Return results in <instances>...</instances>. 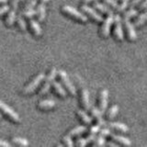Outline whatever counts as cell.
Wrapping results in <instances>:
<instances>
[{
    "mask_svg": "<svg viewBox=\"0 0 147 147\" xmlns=\"http://www.w3.org/2000/svg\"><path fill=\"white\" fill-rule=\"evenodd\" d=\"M0 147H11V144L8 142L0 139Z\"/></svg>",
    "mask_w": 147,
    "mask_h": 147,
    "instance_id": "obj_39",
    "label": "cell"
},
{
    "mask_svg": "<svg viewBox=\"0 0 147 147\" xmlns=\"http://www.w3.org/2000/svg\"><path fill=\"white\" fill-rule=\"evenodd\" d=\"M94 7L98 9V10H99L100 12L104 13V14H108V15H109V16H113L114 15L113 11L109 7V6H106V5H104L102 3H99V2L95 1V3H94Z\"/></svg>",
    "mask_w": 147,
    "mask_h": 147,
    "instance_id": "obj_17",
    "label": "cell"
},
{
    "mask_svg": "<svg viewBox=\"0 0 147 147\" xmlns=\"http://www.w3.org/2000/svg\"><path fill=\"white\" fill-rule=\"evenodd\" d=\"M20 0H10L12 8L16 9V10H17L18 7V3H20Z\"/></svg>",
    "mask_w": 147,
    "mask_h": 147,
    "instance_id": "obj_38",
    "label": "cell"
},
{
    "mask_svg": "<svg viewBox=\"0 0 147 147\" xmlns=\"http://www.w3.org/2000/svg\"><path fill=\"white\" fill-rule=\"evenodd\" d=\"M91 113L92 115L98 121V123L99 124L100 126H106V121L103 119V112L101 111L100 109H98L96 107H91Z\"/></svg>",
    "mask_w": 147,
    "mask_h": 147,
    "instance_id": "obj_12",
    "label": "cell"
},
{
    "mask_svg": "<svg viewBox=\"0 0 147 147\" xmlns=\"http://www.w3.org/2000/svg\"><path fill=\"white\" fill-rule=\"evenodd\" d=\"M45 78V74L44 73H39L38 75L35 76L29 84H28L24 88H23L22 93L24 95H30L34 93L36 89L38 88L39 86L44 81Z\"/></svg>",
    "mask_w": 147,
    "mask_h": 147,
    "instance_id": "obj_1",
    "label": "cell"
},
{
    "mask_svg": "<svg viewBox=\"0 0 147 147\" xmlns=\"http://www.w3.org/2000/svg\"><path fill=\"white\" fill-rule=\"evenodd\" d=\"M40 1L42 3H47V2H49V0H40Z\"/></svg>",
    "mask_w": 147,
    "mask_h": 147,
    "instance_id": "obj_45",
    "label": "cell"
},
{
    "mask_svg": "<svg viewBox=\"0 0 147 147\" xmlns=\"http://www.w3.org/2000/svg\"><path fill=\"white\" fill-rule=\"evenodd\" d=\"M7 2V0H0V5L1 4H6Z\"/></svg>",
    "mask_w": 147,
    "mask_h": 147,
    "instance_id": "obj_44",
    "label": "cell"
},
{
    "mask_svg": "<svg viewBox=\"0 0 147 147\" xmlns=\"http://www.w3.org/2000/svg\"><path fill=\"white\" fill-rule=\"evenodd\" d=\"M57 76H58V71L56 70V68L53 67L50 70L47 76H45V78H44V83H43L42 86H41V88L39 91L40 96H43L46 93H48V91L50 90L51 86H52V85H53V83L55 81V78H56Z\"/></svg>",
    "mask_w": 147,
    "mask_h": 147,
    "instance_id": "obj_2",
    "label": "cell"
},
{
    "mask_svg": "<svg viewBox=\"0 0 147 147\" xmlns=\"http://www.w3.org/2000/svg\"><path fill=\"white\" fill-rule=\"evenodd\" d=\"M12 142L15 145L18 146H21V147H27L29 145V141H28L26 138H22V137H13L12 138Z\"/></svg>",
    "mask_w": 147,
    "mask_h": 147,
    "instance_id": "obj_22",
    "label": "cell"
},
{
    "mask_svg": "<svg viewBox=\"0 0 147 147\" xmlns=\"http://www.w3.org/2000/svg\"><path fill=\"white\" fill-rule=\"evenodd\" d=\"M36 16L39 21H43L46 17V6L45 3L40 2L39 5H37L36 9Z\"/></svg>",
    "mask_w": 147,
    "mask_h": 147,
    "instance_id": "obj_13",
    "label": "cell"
},
{
    "mask_svg": "<svg viewBox=\"0 0 147 147\" xmlns=\"http://www.w3.org/2000/svg\"><path fill=\"white\" fill-rule=\"evenodd\" d=\"M87 130V128L86 126H77L76 128L72 129V130L68 132V134L72 136H77V135H80L82 133H84Z\"/></svg>",
    "mask_w": 147,
    "mask_h": 147,
    "instance_id": "obj_23",
    "label": "cell"
},
{
    "mask_svg": "<svg viewBox=\"0 0 147 147\" xmlns=\"http://www.w3.org/2000/svg\"><path fill=\"white\" fill-rule=\"evenodd\" d=\"M37 5H38V2H37V0H27V2L25 4L24 9L34 8L35 7H37Z\"/></svg>",
    "mask_w": 147,
    "mask_h": 147,
    "instance_id": "obj_32",
    "label": "cell"
},
{
    "mask_svg": "<svg viewBox=\"0 0 147 147\" xmlns=\"http://www.w3.org/2000/svg\"><path fill=\"white\" fill-rule=\"evenodd\" d=\"M2 119V115L1 114H0V119Z\"/></svg>",
    "mask_w": 147,
    "mask_h": 147,
    "instance_id": "obj_46",
    "label": "cell"
},
{
    "mask_svg": "<svg viewBox=\"0 0 147 147\" xmlns=\"http://www.w3.org/2000/svg\"><path fill=\"white\" fill-rule=\"evenodd\" d=\"M138 15V10H136V9H134L133 7H131L130 10L126 11L125 13H124V17L125 18H131L133 17H135Z\"/></svg>",
    "mask_w": 147,
    "mask_h": 147,
    "instance_id": "obj_30",
    "label": "cell"
},
{
    "mask_svg": "<svg viewBox=\"0 0 147 147\" xmlns=\"http://www.w3.org/2000/svg\"><path fill=\"white\" fill-rule=\"evenodd\" d=\"M106 144L105 141V136L99 134L98 137H96V139L94 140V145L95 146H103Z\"/></svg>",
    "mask_w": 147,
    "mask_h": 147,
    "instance_id": "obj_29",
    "label": "cell"
},
{
    "mask_svg": "<svg viewBox=\"0 0 147 147\" xmlns=\"http://www.w3.org/2000/svg\"><path fill=\"white\" fill-rule=\"evenodd\" d=\"M77 115L80 117V119L85 123H86V124H91L92 123V118L86 111H84L83 109H79V110H78V111H77Z\"/></svg>",
    "mask_w": 147,
    "mask_h": 147,
    "instance_id": "obj_24",
    "label": "cell"
},
{
    "mask_svg": "<svg viewBox=\"0 0 147 147\" xmlns=\"http://www.w3.org/2000/svg\"><path fill=\"white\" fill-rule=\"evenodd\" d=\"M146 21H147V11L144 12L142 14H141L139 17H138V18L135 21V26L139 27V26H141L142 24H144Z\"/></svg>",
    "mask_w": 147,
    "mask_h": 147,
    "instance_id": "obj_27",
    "label": "cell"
},
{
    "mask_svg": "<svg viewBox=\"0 0 147 147\" xmlns=\"http://www.w3.org/2000/svg\"><path fill=\"white\" fill-rule=\"evenodd\" d=\"M108 126L115 129V130H118L119 131H122V132H127L129 131V128L126 124L121 123V122H110L108 124Z\"/></svg>",
    "mask_w": 147,
    "mask_h": 147,
    "instance_id": "obj_21",
    "label": "cell"
},
{
    "mask_svg": "<svg viewBox=\"0 0 147 147\" xmlns=\"http://www.w3.org/2000/svg\"><path fill=\"white\" fill-rule=\"evenodd\" d=\"M58 76L60 77V79H61V81L63 83L65 88L69 91V93H70L71 95H73V96H75L76 94V89L75 86H74V84L71 82L70 78L68 77L66 72L63 71V70H59L58 71Z\"/></svg>",
    "mask_w": 147,
    "mask_h": 147,
    "instance_id": "obj_5",
    "label": "cell"
},
{
    "mask_svg": "<svg viewBox=\"0 0 147 147\" xmlns=\"http://www.w3.org/2000/svg\"><path fill=\"white\" fill-rule=\"evenodd\" d=\"M10 10V7L7 4H4L0 6V17H2L5 14H7V12Z\"/></svg>",
    "mask_w": 147,
    "mask_h": 147,
    "instance_id": "obj_33",
    "label": "cell"
},
{
    "mask_svg": "<svg viewBox=\"0 0 147 147\" xmlns=\"http://www.w3.org/2000/svg\"><path fill=\"white\" fill-rule=\"evenodd\" d=\"M20 1H21V2H24V1H26V0H20Z\"/></svg>",
    "mask_w": 147,
    "mask_h": 147,
    "instance_id": "obj_47",
    "label": "cell"
},
{
    "mask_svg": "<svg viewBox=\"0 0 147 147\" xmlns=\"http://www.w3.org/2000/svg\"><path fill=\"white\" fill-rule=\"evenodd\" d=\"M96 0H84L85 4H88V3H91V2H95Z\"/></svg>",
    "mask_w": 147,
    "mask_h": 147,
    "instance_id": "obj_42",
    "label": "cell"
},
{
    "mask_svg": "<svg viewBox=\"0 0 147 147\" xmlns=\"http://www.w3.org/2000/svg\"><path fill=\"white\" fill-rule=\"evenodd\" d=\"M141 0H131V7H134L137 4H139L140 3Z\"/></svg>",
    "mask_w": 147,
    "mask_h": 147,
    "instance_id": "obj_40",
    "label": "cell"
},
{
    "mask_svg": "<svg viewBox=\"0 0 147 147\" xmlns=\"http://www.w3.org/2000/svg\"><path fill=\"white\" fill-rule=\"evenodd\" d=\"M140 9H144V8H147V0H144V2H142L140 7H139Z\"/></svg>",
    "mask_w": 147,
    "mask_h": 147,
    "instance_id": "obj_41",
    "label": "cell"
},
{
    "mask_svg": "<svg viewBox=\"0 0 147 147\" xmlns=\"http://www.w3.org/2000/svg\"><path fill=\"white\" fill-rule=\"evenodd\" d=\"M30 30H32V32H33L35 36L40 37L41 34H42V30H41L40 25L39 24L38 21L34 20L33 18H30Z\"/></svg>",
    "mask_w": 147,
    "mask_h": 147,
    "instance_id": "obj_15",
    "label": "cell"
},
{
    "mask_svg": "<svg viewBox=\"0 0 147 147\" xmlns=\"http://www.w3.org/2000/svg\"><path fill=\"white\" fill-rule=\"evenodd\" d=\"M129 2H130V0H121V4L119 5L118 11H119V12H121V11H123L124 9H125V8L128 7Z\"/></svg>",
    "mask_w": 147,
    "mask_h": 147,
    "instance_id": "obj_35",
    "label": "cell"
},
{
    "mask_svg": "<svg viewBox=\"0 0 147 147\" xmlns=\"http://www.w3.org/2000/svg\"><path fill=\"white\" fill-rule=\"evenodd\" d=\"M95 139H96V134L89 133V135L86 138H80V139H78L76 142V144L78 146H86V144H88L89 142H94Z\"/></svg>",
    "mask_w": 147,
    "mask_h": 147,
    "instance_id": "obj_19",
    "label": "cell"
},
{
    "mask_svg": "<svg viewBox=\"0 0 147 147\" xmlns=\"http://www.w3.org/2000/svg\"><path fill=\"white\" fill-rule=\"evenodd\" d=\"M108 145H109V146H115V147H118V145H117V144H112V142H108Z\"/></svg>",
    "mask_w": 147,
    "mask_h": 147,
    "instance_id": "obj_43",
    "label": "cell"
},
{
    "mask_svg": "<svg viewBox=\"0 0 147 147\" xmlns=\"http://www.w3.org/2000/svg\"><path fill=\"white\" fill-rule=\"evenodd\" d=\"M53 88H54L55 92H56L60 96H62V98H66V96H67L66 90L63 88V86L60 84L59 82L54 81L53 83Z\"/></svg>",
    "mask_w": 147,
    "mask_h": 147,
    "instance_id": "obj_20",
    "label": "cell"
},
{
    "mask_svg": "<svg viewBox=\"0 0 147 147\" xmlns=\"http://www.w3.org/2000/svg\"><path fill=\"white\" fill-rule=\"evenodd\" d=\"M17 24H18V28L20 29V30H22V31L27 30V23H26L25 18H23L22 15H20L17 18Z\"/></svg>",
    "mask_w": 147,
    "mask_h": 147,
    "instance_id": "obj_26",
    "label": "cell"
},
{
    "mask_svg": "<svg viewBox=\"0 0 147 147\" xmlns=\"http://www.w3.org/2000/svg\"><path fill=\"white\" fill-rule=\"evenodd\" d=\"M17 20V10L16 9H10L7 12V16L6 18V24L8 27H12L14 24H15V21Z\"/></svg>",
    "mask_w": 147,
    "mask_h": 147,
    "instance_id": "obj_16",
    "label": "cell"
},
{
    "mask_svg": "<svg viewBox=\"0 0 147 147\" xmlns=\"http://www.w3.org/2000/svg\"><path fill=\"white\" fill-rule=\"evenodd\" d=\"M55 103L54 100L52 99H43V100H40L39 104H38V108L40 109H42V110H47V109H51L55 107Z\"/></svg>",
    "mask_w": 147,
    "mask_h": 147,
    "instance_id": "obj_14",
    "label": "cell"
},
{
    "mask_svg": "<svg viewBox=\"0 0 147 147\" xmlns=\"http://www.w3.org/2000/svg\"><path fill=\"white\" fill-rule=\"evenodd\" d=\"M0 110H1V112L4 113V115H6L9 119H11L13 122H16V123L20 122V115H18L12 108H10L5 102H3L2 100H0Z\"/></svg>",
    "mask_w": 147,
    "mask_h": 147,
    "instance_id": "obj_4",
    "label": "cell"
},
{
    "mask_svg": "<svg viewBox=\"0 0 147 147\" xmlns=\"http://www.w3.org/2000/svg\"><path fill=\"white\" fill-rule=\"evenodd\" d=\"M100 127H101V126L98 123L96 125H94V126H92V127L90 128L89 132L92 133V134H96L98 132H99V131H100Z\"/></svg>",
    "mask_w": 147,
    "mask_h": 147,
    "instance_id": "obj_36",
    "label": "cell"
},
{
    "mask_svg": "<svg viewBox=\"0 0 147 147\" xmlns=\"http://www.w3.org/2000/svg\"><path fill=\"white\" fill-rule=\"evenodd\" d=\"M99 134L103 135V136H109L110 134H111V131L109 130V129L108 128H103L102 130H100V133Z\"/></svg>",
    "mask_w": 147,
    "mask_h": 147,
    "instance_id": "obj_37",
    "label": "cell"
},
{
    "mask_svg": "<svg viewBox=\"0 0 147 147\" xmlns=\"http://www.w3.org/2000/svg\"><path fill=\"white\" fill-rule=\"evenodd\" d=\"M114 22V15L109 16L103 22L102 28H101V33L104 37H108L110 32V27H111L112 23Z\"/></svg>",
    "mask_w": 147,
    "mask_h": 147,
    "instance_id": "obj_9",
    "label": "cell"
},
{
    "mask_svg": "<svg viewBox=\"0 0 147 147\" xmlns=\"http://www.w3.org/2000/svg\"><path fill=\"white\" fill-rule=\"evenodd\" d=\"M110 136H111V138L114 141H117V142H121V144H122L124 145L130 146L131 144V140L127 137H124V136L119 135V134H114V133H112V132H111V134H110Z\"/></svg>",
    "mask_w": 147,
    "mask_h": 147,
    "instance_id": "obj_18",
    "label": "cell"
},
{
    "mask_svg": "<svg viewBox=\"0 0 147 147\" xmlns=\"http://www.w3.org/2000/svg\"><path fill=\"white\" fill-rule=\"evenodd\" d=\"M114 21H115V31L114 33L116 35L117 39L119 40H123L124 39V33L122 30V25H121V18L119 15H116L114 17Z\"/></svg>",
    "mask_w": 147,
    "mask_h": 147,
    "instance_id": "obj_7",
    "label": "cell"
},
{
    "mask_svg": "<svg viewBox=\"0 0 147 147\" xmlns=\"http://www.w3.org/2000/svg\"><path fill=\"white\" fill-rule=\"evenodd\" d=\"M63 142L64 145H66V146H68V147H72V146H74V142H73V141H72V138H71V136L69 135V134H67V135H65V136H63Z\"/></svg>",
    "mask_w": 147,
    "mask_h": 147,
    "instance_id": "obj_31",
    "label": "cell"
},
{
    "mask_svg": "<svg viewBox=\"0 0 147 147\" xmlns=\"http://www.w3.org/2000/svg\"><path fill=\"white\" fill-rule=\"evenodd\" d=\"M123 21H124V24H125L126 30H127V32H128L129 39H130L131 40H135L137 39V33H136V31L134 30V27H133V25L130 21V18L124 17Z\"/></svg>",
    "mask_w": 147,
    "mask_h": 147,
    "instance_id": "obj_8",
    "label": "cell"
},
{
    "mask_svg": "<svg viewBox=\"0 0 147 147\" xmlns=\"http://www.w3.org/2000/svg\"><path fill=\"white\" fill-rule=\"evenodd\" d=\"M105 3H107L108 4V6H110L111 7L115 8V9H119V5L118 4L117 2V0H104Z\"/></svg>",
    "mask_w": 147,
    "mask_h": 147,
    "instance_id": "obj_34",
    "label": "cell"
},
{
    "mask_svg": "<svg viewBox=\"0 0 147 147\" xmlns=\"http://www.w3.org/2000/svg\"><path fill=\"white\" fill-rule=\"evenodd\" d=\"M20 15H22L24 18H33L36 16V10L34 8H29V9H23L20 12Z\"/></svg>",
    "mask_w": 147,
    "mask_h": 147,
    "instance_id": "obj_25",
    "label": "cell"
},
{
    "mask_svg": "<svg viewBox=\"0 0 147 147\" xmlns=\"http://www.w3.org/2000/svg\"><path fill=\"white\" fill-rule=\"evenodd\" d=\"M81 103L86 110H89L91 109L89 93H88V91H87V89L86 88H83L81 91Z\"/></svg>",
    "mask_w": 147,
    "mask_h": 147,
    "instance_id": "obj_10",
    "label": "cell"
},
{
    "mask_svg": "<svg viewBox=\"0 0 147 147\" xmlns=\"http://www.w3.org/2000/svg\"><path fill=\"white\" fill-rule=\"evenodd\" d=\"M108 101H109V91L107 89L102 90L100 94V99H99V109L103 113L107 109L108 107Z\"/></svg>",
    "mask_w": 147,
    "mask_h": 147,
    "instance_id": "obj_11",
    "label": "cell"
},
{
    "mask_svg": "<svg viewBox=\"0 0 147 147\" xmlns=\"http://www.w3.org/2000/svg\"><path fill=\"white\" fill-rule=\"evenodd\" d=\"M81 9H82V11H83V12L86 13V15H88L90 18H93V20H95L96 21H98V22L103 21V17L101 16L98 12H96L93 7H89V6H87L86 4L83 5V6L81 7Z\"/></svg>",
    "mask_w": 147,
    "mask_h": 147,
    "instance_id": "obj_6",
    "label": "cell"
},
{
    "mask_svg": "<svg viewBox=\"0 0 147 147\" xmlns=\"http://www.w3.org/2000/svg\"><path fill=\"white\" fill-rule=\"evenodd\" d=\"M119 112V107L117 105H113L111 108L109 109V112H108V117L109 119H112L116 117V115Z\"/></svg>",
    "mask_w": 147,
    "mask_h": 147,
    "instance_id": "obj_28",
    "label": "cell"
},
{
    "mask_svg": "<svg viewBox=\"0 0 147 147\" xmlns=\"http://www.w3.org/2000/svg\"><path fill=\"white\" fill-rule=\"evenodd\" d=\"M62 11L63 13H65L66 15L76 18V20H79L81 22H86L87 21V17L85 15L84 13L78 11L77 9H76L75 7H73L71 6H68V5H65V6H63L62 7Z\"/></svg>",
    "mask_w": 147,
    "mask_h": 147,
    "instance_id": "obj_3",
    "label": "cell"
}]
</instances>
